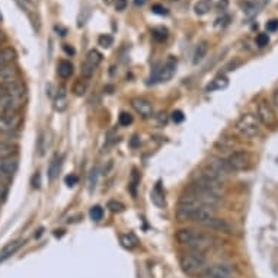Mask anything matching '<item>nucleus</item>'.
I'll return each instance as SVG.
<instances>
[{"label": "nucleus", "mask_w": 278, "mask_h": 278, "mask_svg": "<svg viewBox=\"0 0 278 278\" xmlns=\"http://www.w3.org/2000/svg\"><path fill=\"white\" fill-rule=\"evenodd\" d=\"M176 240L193 252H206L217 245V239L210 233L198 232L194 229H181L176 232Z\"/></svg>", "instance_id": "f257e3e1"}, {"label": "nucleus", "mask_w": 278, "mask_h": 278, "mask_svg": "<svg viewBox=\"0 0 278 278\" xmlns=\"http://www.w3.org/2000/svg\"><path fill=\"white\" fill-rule=\"evenodd\" d=\"M4 95L0 101V108L4 114H18V111L25 105L26 101V89L22 83L15 82L9 85H3Z\"/></svg>", "instance_id": "f03ea898"}, {"label": "nucleus", "mask_w": 278, "mask_h": 278, "mask_svg": "<svg viewBox=\"0 0 278 278\" xmlns=\"http://www.w3.org/2000/svg\"><path fill=\"white\" fill-rule=\"evenodd\" d=\"M213 217H215L213 207L201 204H179L176 210V218L179 221H194L201 226L208 223Z\"/></svg>", "instance_id": "7ed1b4c3"}, {"label": "nucleus", "mask_w": 278, "mask_h": 278, "mask_svg": "<svg viewBox=\"0 0 278 278\" xmlns=\"http://www.w3.org/2000/svg\"><path fill=\"white\" fill-rule=\"evenodd\" d=\"M223 195L218 194L208 193L195 187H188L179 198V204H201V206H208V207H215L221 203Z\"/></svg>", "instance_id": "20e7f679"}, {"label": "nucleus", "mask_w": 278, "mask_h": 278, "mask_svg": "<svg viewBox=\"0 0 278 278\" xmlns=\"http://www.w3.org/2000/svg\"><path fill=\"white\" fill-rule=\"evenodd\" d=\"M179 265H181L182 273L190 277H203L210 267L203 254L193 252V251H190L181 257Z\"/></svg>", "instance_id": "39448f33"}, {"label": "nucleus", "mask_w": 278, "mask_h": 278, "mask_svg": "<svg viewBox=\"0 0 278 278\" xmlns=\"http://www.w3.org/2000/svg\"><path fill=\"white\" fill-rule=\"evenodd\" d=\"M237 133L245 139H255L261 131V123L254 114H245L242 115L236 123Z\"/></svg>", "instance_id": "423d86ee"}, {"label": "nucleus", "mask_w": 278, "mask_h": 278, "mask_svg": "<svg viewBox=\"0 0 278 278\" xmlns=\"http://www.w3.org/2000/svg\"><path fill=\"white\" fill-rule=\"evenodd\" d=\"M191 187L195 188H200V190H204V191H208V193L218 194V195H223V182L221 179H217L214 176H210L208 173H200L195 179L193 181Z\"/></svg>", "instance_id": "0eeeda50"}, {"label": "nucleus", "mask_w": 278, "mask_h": 278, "mask_svg": "<svg viewBox=\"0 0 278 278\" xmlns=\"http://www.w3.org/2000/svg\"><path fill=\"white\" fill-rule=\"evenodd\" d=\"M102 62V54L98 51V50H90L85 57V62L82 63V69H80V73H82V77L87 80L93 76L96 67L101 65Z\"/></svg>", "instance_id": "6e6552de"}, {"label": "nucleus", "mask_w": 278, "mask_h": 278, "mask_svg": "<svg viewBox=\"0 0 278 278\" xmlns=\"http://www.w3.org/2000/svg\"><path fill=\"white\" fill-rule=\"evenodd\" d=\"M206 173H208L210 176H214L217 179H221L227 175L232 173V169L229 168L226 159L221 157H211L207 163H206Z\"/></svg>", "instance_id": "1a4fd4ad"}, {"label": "nucleus", "mask_w": 278, "mask_h": 278, "mask_svg": "<svg viewBox=\"0 0 278 278\" xmlns=\"http://www.w3.org/2000/svg\"><path fill=\"white\" fill-rule=\"evenodd\" d=\"M257 118L259 120L261 124H264V126H267V127H273V126H276V123H277V115H276L274 108H273V105H271L268 101H265V99H262V101L258 104Z\"/></svg>", "instance_id": "9d476101"}, {"label": "nucleus", "mask_w": 278, "mask_h": 278, "mask_svg": "<svg viewBox=\"0 0 278 278\" xmlns=\"http://www.w3.org/2000/svg\"><path fill=\"white\" fill-rule=\"evenodd\" d=\"M229 168L232 169V172H239L246 169L251 163V156L248 151L245 150H236L233 151L227 159H226Z\"/></svg>", "instance_id": "9b49d317"}, {"label": "nucleus", "mask_w": 278, "mask_h": 278, "mask_svg": "<svg viewBox=\"0 0 278 278\" xmlns=\"http://www.w3.org/2000/svg\"><path fill=\"white\" fill-rule=\"evenodd\" d=\"M22 117L19 114H0V136L10 134L21 127Z\"/></svg>", "instance_id": "f8f14e48"}, {"label": "nucleus", "mask_w": 278, "mask_h": 278, "mask_svg": "<svg viewBox=\"0 0 278 278\" xmlns=\"http://www.w3.org/2000/svg\"><path fill=\"white\" fill-rule=\"evenodd\" d=\"M204 276L217 278H235L236 270L233 265H229V264H217V265H210Z\"/></svg>", "instance_id": "ddd939ff"}, {"label": "nucleus", "mask_w": 278, "mask_h": 278, "mask_svg": "<svg viewBox=\"0 0 278 278\" xmlns=\"http://www.w3.org/2000/svg\"><path fill=\"white\" fill-rule=\"evenodd\" d=\"M19 162L16 156L0 159V179H9L18 171Z\"/></svg>", "instance_id": "4468645a"}, {"label": "nucleus", "mask_w": 278, "mask_h": 278, "mask_svg": "<svg viewBox=\"0 0 278 278\" xmlns=\"http://www.w3.org/2000/svg\"><path fill=\"white\" fill-rule=\"evenodd\" d=\"M175 71H176V60L171 57L160 69H157V71L154 74V79L159 80V82H168L173 77Z\"/></svg>", "instance_id": "2eb2a0df"}, {"label": "nucleus", "mask_w": 278, "mask_h": 278, "mask_svg": "<svg viewBox=\"0 0 278 278\" xmlns=\"http://www.w3.org/2000/svg\"><path fill=\"white\" fill-rule=\"evenodd\" d=\"M131 107L143 118H151L153 117V105H151L150 101L144 99V98H134V99H131Z\"/></svg>", "instance_id": "dca6fc26"}, {"label": "nucleus", "mask_w": 278, "mask_h": 278, "mask_svg": "<svg viewBox=\"0 0 278 278\" xmlns=\"http://www.w3.org/2000/svg\"><path fill=\"white\" fill-rule=\"evenodd\" d=\"M15 82H19L18 69L10 65L0 67V85H9Z\"/></svg>", "instance_id": "f3484780"}, {"label": "nucleus", "mask_w": 278, "mask_h": 278, "mask_svg": "<svg viewBox=\"0 0 278 278\" xmlns=\"http://www.w3.org/2000/svg\"><path fill=\"white\" fill-rule=\"evenodd\" d=\"M22 246V240L21 239H18V240H12V242H9L7 245H4L3 246V249L0 251V264L3 262V261H6L7 258H10L19 248Z\"/></svg>", "instance_id": "a211bd4d"}, {"label": "nucleus", "mask_w": 278, "mask_h": 278, "mask_svg": "<svg viewBox=\"0 0 278 278\" xmlns=\"http://www.w3.org/2000/svg\"><path fill=\"white\" fill-rule=\"evenodd\" d=\"M18 144L13 141H7V140H0V159L4 157H12L18 153Z\"/></svg>", "instance_id": "6ab92c4d"}, {"label": "nucleus", "mask_w": 278, "mask_h": 278, "mask_svg": "<svg viewBox=\"0 0 278 278\" xmlns=\"http://www.w3.org/2000/svg\"><path fill=\"white\" fill-rule=\"evenodd\" d=\"M204 227L207 229H211V230H218V232H230V224L223 220V218H218V217H213L208 223L204 224Z\"/></svg>", "instance_id": "aec40b11"}, {"label": "nucleus", "mask_w": 278, "mask_h": 278, "mask_svg": "<svg viewBox=\"0 0 278 278\" xmlns=\"http://www.w3.org/2000/svg\"><path fill=\"white\" fill-rule=\"evenodd\" d=\"M150 200L153 201L154 206L157 207H165L166 206V201H165V194H163V190L160 187V182H157L153 188V191L150 194Z\"/></svg>", "instance_id": "412c9836"}, {"label": "nucleus", "mask_w": 278, "mask_h": 278, "mask_svg": "<svg viewBox=\"0 0 278 278\" xmlns=\"http://www.w3.org/2000/svg\"><path fill=\"white\" fill-rule=\"evenodd\" d=\"M15 57H16V53L13 48H10V47L0 48V67L10 65L15 60Z\"/></svg>", "instance_id": "4be33fe9"}, {"label": "nucleus", "mask_w": 278, "mask_h": 278, "mask_svg": "<svg viewBox=\"0 0 278 278\" xmlns=\"http://www.w3.org/2000/svg\"><path fill=\"white\" fill-rule=\"evenodd\" d=\"M229 86V79L226 76H217L207 85L206 90L207 92H214V90H221Z\"/></svg>", "instance_id": "5701e85b"}, {"label": "nucleus", "mask_w": 278, "mask_h": 278, "mask_svg": "<svg viewBox=\"0 0 278 278\" xmlns=\"http://www.w3.org/2000/svg\"><path fill=\"white\" fill-rule=\"evenodd\" d=\"M211 9H213V0H198L194 4V12L198 16L207 15Z\"/></svg>", "instance_id": "b1692460"}, {"label": "nucleus", "mask_w": 278, "mask_h": 278, "mask_svg": "<svg viewBox=\"0 0 278 278\" xmlns=\"http://www.w3.org/2000/svg\"><path fill=\"white\" fill-rule=\"evenodd\" d=\"M57 73L62 79H69L73 74V65L69 60H62L57 67Z\"/></svg>", "instance_id": "393cba45"}, {"label": "nucleus", "mask_w": 278, "mask_h": 278, "mask_svg": "<svg viewBox=\"0 0 278 278\" xmlns=\"http://www.w3.org/2000/svg\"><path fill=\"white\" fill-rule=\"evenodd\" d=\"M120 242L124 248L127 249H134L139 245V239L134 233H126V235L120 236Z\"/></svg>", "instance_id": "a878e982"}, {"label": "nucleus", "mask_w": 278, "mask_h": 278, "mask_svg": "<svg viewBox=\"0 0 278 278\" xmlns=\"http://www.w3.org/2000/svg\"><path fill=\"white\" fill-rule=\"evenodd\" d=\"M60 166H62V157L54 156L50 162V166H48V178L50 179H54L57 176V173L60 171Z\"/></svg>", "instance_id": "bb28decb"}, {"label": "nucleus", "mask_w": 278, "mask_h": 278, "mask_svg": "<svg viewBox=\"0 0 278 278\" xmlns=\"http://www.w3.org/2000/svg\"><path fill=\"white\" fill-rule=\"evenodd\" d=\"M207 50H208V45L207 43H200L197 45L195 51H194V65H198L207 54Z\"/></svg>", "instance_id": "cd10ccee"}, {"label": "nucleus", "mask_w": 278, "mask_h": 278, "mask_svg": "<svg viewBox=\"0 0 278 278\" xmlns=\"http://www.w3.org/2000/svg\"><path fill=\"white\" fill-rule=\"evenodd\" d=\"M151 37H153L156 41L162 43V41H165V40L168 38V29L163 28V26H156V28L151 29Z\"/></svg>", "instance_id": "c85d7f7f"}, {"label": "nucleus", "mask_w": 278, "mask_h": 278, "mask_svg": "<svg viewBox=\"0 0 278 278\" xmlns=\"http://www.w3.org/2000/svg\"><path fill=\"white\" fill-rule=\"evenodd\" d=\"M86 90H87V83H86V80H76L74 83H73V87H71V92L76 95V96H83L86 93Z\"/></svg>", "instance_id": "c756f323"}, {"label": "nucleus", "mask_w": 278, "mask_h": 278, "mask_svg": "<svg viewBox=\"0 0 278 278\" xmlns=\"http://www.w3.org/2000/svg\"><path fill=\"white\" fill-rule=\"evenodd\" d=\"M54 108H56L59 112L66 111V108H67V98H66V95L63 92L57 95V98H56V101H54Z\"/></svg>", "instance_id": "7c9ffc66"}, {"label": "nucleus", "mask_w": 278, "mask_h": 278, "mask_svg": "<svg viewBox=\"0 0 278 278\" xmlns=\"http://www.w3.org/2000/svg\"><path fill=\"white\" fill-rule=\"evenodd\" d=\"M89 215L93 221H101L102 217H104V208L99 207V206H93L89 211Z\"/></svg>", "instance_id": "2f4dec72"}, {"label": "nucleus", "mask_w": 278, "mask_h": 278, "mask_svg": "<svg viewBox=\"0 0 278 278\" xmlns=\"http://www.w3.org/2000/svg\"><path fill=\"white\" fill-rule=\"evenodd\" d=\"M118 123L123 127H129L130 124H133V115L129 112H121L120 117H118Z\"/></svg>", "instance_id": "473e14b6"}, {"label": "nucleus", "mask_w": 278, "mask_h": 278, "mask_svg": "<svg viewBox=\"0 0 278 278\" xmlns=\"http://www.w3.org/2000/svg\"><path fill=\"white\" fill-rule=\"evenodd\" d=\"M107 207L112 213H121V211L124 210V204L120 203V201H117V200H111V201L108 203Z\"/></svg>", "instance_id": "72a5a7b5"}, {"label": "nucleus", "mask_w": 278, "mask_h": 278, "mask_svg": "<svg viewBox=\"0 0 278 278\" xmlns=\"http://www.w3.org/2000/svg\"><path fill=\"white\" fill-rule=\"evenodd\" d=\"M98 44H99L102 48H109V47L114 44V38H112L111 35H108V34H104V35H101V37L98 38Z\"/></svg>", "instance_id": "f704fd0d"}, {"label": "nucleus", "mask_w": 278, "mask_h": 278, "mask_svg": "<svg viewBox=\"0 0 278 278\" xmlns=\"http://www.w3.org/2000/svg\"><path fill=\"white\" fill-rule=\"evenodd\" d=\"M171 118L175 124H179V123H182V121L185 120V115H184V112H182V111L176 109V111H173V112H172Z\"/></svg>", "instance_id": "c9c22d12"}, {"label": "nucleus", "mask_w": 278, "mask_h": 278, "mask_svg": "<svg viewBox=\"0 0 278 278\" xmlns=\"http://www.w3.org/2000/svg\"><path fill=\"white\" fill-rule=\"evenodd\" d=\"M257 44L258 47H267L268 44H270V37H268V34H259L257 37Z\"/></svg>", "instance_id": "e433bc0d"}, {"label": "nucleus", "mask_w": 278, "mask_h": 278, "mask_svg": "<svg viewBox=\"0 0 278 278\" xmlns=\"http://www.w3.org/2000/svg\"><path fill=\"white\" fill-rule=\"evenodd\" d=\"M77 181H79V178H77L76 175H73V173L67 175L65 178V182L67 187H74V185L77 184Z\"/></svg>", "instance_id": "4c0bfd02"}, {"label": "nucleus", "mask_w": 278, "mask_h": 278, "mask_svg": "<svg viewBox=\"0 0 278 278\" xmlns=\"http://www.w3.org/2000/svg\"><path fill=\"white\" fill-rule=\"evenodd\" d=\"M151 12L153 13H156V15H160V16H165V15H168V10L162 6V4H154L153 7H151Z\"/></svg>", "instance_id": "58836bf2"}, {"label": "nucleus", "mask_w": 278, "mask_h": 278, "mask_svg": "<svg viewBox=\"0 0 278 278\" xmlns=\"http://www.w3.org/2000/svg\"><path fill=\"white\" fill-rule=\"evenodd\" d=\"M127 4H129V1H127V0H115V9H117L118 12L126 10Z\"/></svg>", "instance_id": "ea45409f"}, {"label": "nucleus", "mask_w": 278, "mask_h": 278, "mask_svg": "<svg viewBox=\"0 0 278 278\" xmlns=\"http://www.w3.org/2000/svg\"><path fill=\"white\" fill-rule=\"evenodd\" d=\"M96 176H98V169H93L90 172V178H89V187L90 190L95 188V184H96Z\"/></svg>", "instance_id": "a19ab883"}, {"label": "nucleus", "mask_w": 278, "mask_h": 278, "mask_svg": "<svg viewBox=\"0 0 278 278\" xmlns=\"http://www.w3.org/2000/svg\"><path fill=\"white\" fill-rule=\"evenodd\" d=\"M278 29V21L277 19H273V21L267 22V31H270V32H274V31H277Z\"/></svg>", "instance_id": "79ce46f5"}, {"label": "nucleus", "mask_w": 278, "mask_h": 278, "mask_svg": "<svg viewBox=\"0 0 278 278\" xmlns=\"http://www.w3.org/2000/svg\"><path fill=\"white\" fill-rule=\"evenodd\" d=\"M229 21H230V18L229 16H223V18H220V19H217V23H215V26L218 28V26H226V25H229Z\"/></svg>", "instance_id": "37998d69"}, {"label": "nucleus", "mask_w": 278, "mask_h": 278, "mask_svg": "<svg viewBox=\"0 0 278 278\" xmlns=\"http://www.w3.org/2000/svg\"><path fill=\"white\" fill-rule=\"evenodd\" d=\"M6 194H7V188L0 182V201H3L4 200V197H6Z\"/></svg>", "instance_id": "c03bdc74"}, {"label": "nucleus", "mask_w": 278, "mask_h": 278, "mask_svg": "<svg viewBox=\"0 0 278 278\" xmlns=\"http://www.w3.org/2000/svg\"><path fill=\"white\" fill-rule=\"evenodd\" d=\"M63 48H65V51L67 53V54H74V50H73V47H69V45L66 44Z\"/></svg>", "instance_id": "a18cd8bd"}, {"label": "nucleus", "mask_w": 278, "mask_h": 278, "mask_svg": "<svg viewBox=\"0 0 278 278\" xmlns=\"http://www.w3.org/2000/svg\"><path fill=\"white\" fill-rule=\"evenodd\" d=\"M273 101H274V105L278 107V89L274 92V95H273Z\"/></svg>", "instance_id": "49530a36"}, {"label": "nucleus", "mask_w": 278, "mask_h": 278, "mask_svg": "<svg viewBox=\"0 0 278 278\" xmlns=\"http://www.w3.org/2000/svg\"><path fill=\"white\" fill-rule=\"evenodd\" d=\"M146 1H147V0H134V4H136V6H143Z\"/></svg>", "instance_id": "de8ad7c7"}, {"label": "nucleus", "mask_w": 278, "mask_h": 278, "mask_svg": "<svg viewBox=\"0 0 278 278\" xmlns=\"http://www.w3.org/2000/svg\"><path fill=\"white\" fill-rule=\"evenodd\" d=\"M3 95H4V87H3V85H0V101L3 98Z\"/></svg>", "instance_id": "09e8293b"}, {"label": "nucleus", "mask_w": 278, "mask_h": 278, "mask_svg": "<svg viewBox=\"0 0 278 278\" xmlns=\"http://www.w3.org/2000/svg\"><path fill=\"white\" fill-rule=\"evenodd\" d=\"M3 41H4V34H3V32L0 31V44L3 43Z\"/></svg>", "instance_id": "8fccbe9b"}, {"label": "nucleus", "mask_w": 278, "mask_h": 278, "mask_svg": "<svg viewBox=\"0 0 278 278\" xmlns=\"http://www.w3.org/2000/svg\"><path fill=\"white\" fill-rule=\"evenodd\" d=\"M115 0H104V3H107V4H111V3H114Z\"/></svg>", "instance_id": "3c124183"}, {"label": "nucleus", "mask_w": 278, "mask_h": 278, "mask_svg": "<svg viewBox=\"0 0 278 278\" xmlns=\"http://www.w3.org/2000/svg\"><path fill=\"white\" fill-rule=\"evenodd\" d=\"M201 278H217V277H206V276H204V277H201Z\"/></svg>", "instance_id": "603ef678"}, {"label": "nucleus", "mask_w": 278, "mask_h": 278, "mask_svg": "<svg viewBox=\"0 0 278 278\" xmlns=\"http://www.w3.org/2000/svg\"><path fill=\"white\" fill-rule=\"evenodd\" d=\"M0 19H1V15H0Z\"/></svg>", "instance_id": "864d4df0"}]
</instances>
